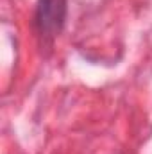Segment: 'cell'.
I'll return each mask as SVG.
<instances>
[{
    "label": "cell",
    "instance_id": "obj_1",
    "mask_svg": "<svg viewBox=\"0 0 152 154\" xmlns=\"http://www.w3.org/2000/svg\"><path fill=\"white\" fill-rule=\"evenodd\" d=\"M68 0H38L34 11V27L43 39H54L65 27Z\"/></svg>",
    "mask_w": 152,
    "mask_h": 154
}]
</instances>
